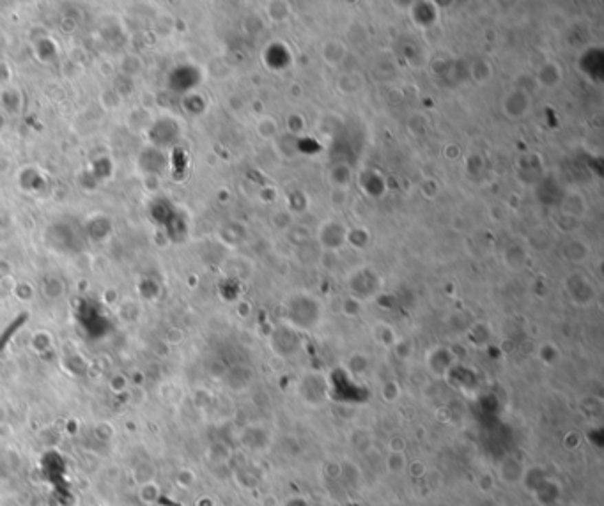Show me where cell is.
Here are the masks:
<instances>
[{
    "mask_svg": "<svg viewBox=\"0 0 604 506\" xmlns=\"http://www.w3.org/2000/svg\"><path fill=\"white\" fill-rule=\"evenodd\" d=\"M151 481H146L140 489V499L144 503H155L160 496V489L156 485H153V490H149Z\"/></svg>",
    "mask_w": 604,
    "mask_h": 506,
    "instance_id": "cell-1",
    "label": "cell"
}]
</instances>
